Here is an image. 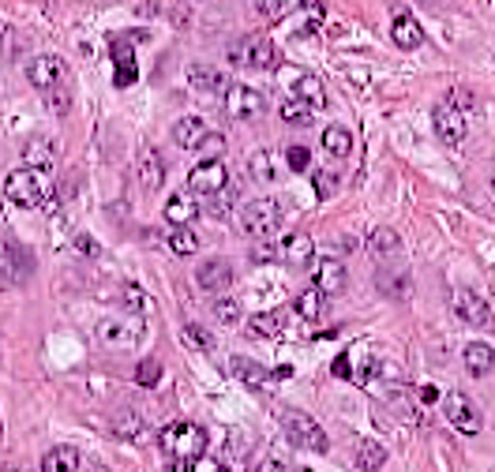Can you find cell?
Listing matches in <instances>:
<instances>
[{
    "instance_id": "cell-1",
    "label": "cell",
    "mask_w": 495,
    "mask_h": 472,
    "mask_svg": "<svg viewBox=\"0 0 495 472\" xmlns=\"http://www.w3.org/2000/svg\"><path fill=\"white\" fill-rule=\"evenodd\" d=\"M49 196H53V184H49L46 169L23 165V169H15V173H8V180H4V199H8L12 206L34 210V206L46 203Z\"/></svg>"
},
{
    "instance_id": "cell-2",
    "label": "cell",
    "mask_w": 495,
    "mask_h": 472,
    "mask_svg": "<svg viewBox=\"0 0 495 472\" xmlns=\"http://www.w3.org/2000/svg\"><path fill=\"white\" fill-rule=\"evenodd\" d=\"M158 446L165 450V458L177 461H196L199 454H207V432L191 420H173L158 432Z\"/></svg>"
},
{
    "instance_id": "cell-3",
    "label": "cell",
    "mask_w": 495,
    "mask_h": 472,
    "mask_svg": "<svg viewBox=\"0 0 495 472\" xmlns=\"http://www.w3.org/2000/svg\"><path fill=\"white\" fill-rule=\"evenodd\" d=\"M233 64L248 72H274L278 68V46L270 34H248L233 46Z\"/></svg>"
},
{
    "instance_id": "cell-4",
    "label": "cell",
    "mask_w": 495,
    "mask_h": 472,
    "mask_svg": "<svg viewBox=\"0 0 495 472\" xmlns=\"http://www.w3.org/2000/svg\"><path fill=\"white\" fill-rule=\"evenodd\" d=\"M278 229H282V206L274 199H255L241 210V232L252 240H267Z\"/></svg>"
},
{
    "instance_id": "cell-5",
    "label": "cell",
    "mask_w": 495,
    "mask_h": 472,
    "mask_svg": "<svg viewBox=\"0 0 495 472\" xmlns=\"http://www.w3.org/2000/svg\"><path fill=\"white\" fill-rule=\"evenodd\" d=\"M282 432H286V439L296 446V450H308V454H323L327 450V432L308 416V413H296V409H289L286 416H282Z\"/></svg>"
},
{
    "instance_id": "cell-6",
    "label": "cell",
    "mask_w": 495,
    "mask_h": 472,
    "mask_svg": "<svg viewBox=\"0 0 495 472\" xmlns=\"http://www.w3.org/2000/svg\"><path fill=\"white\" fill-rule=\"evenodd\" d=\"M143 334H146L143 315H105L102 323H98V337L105 341V345H113V349L139 345Z\"/></svg>"
},
{
    "instance_id": "cell-7",
    "label": "cell",
    "mask_w": 495,
    "mask_h": 472,
    "mask_svg": "<svg viewBox=\"0 0 495 472\" xmlns=\"http://www.w3.org/2000/svg\"><path fill=\"white\" fill-rule=\"evenodd\" d=\"M222 94H225V113L233 120L252 124V120H260L267 113V98L255 87H248V83H233V87H225Z\"/></svg>"
},
{
    "instance_id": "cell-8",
    "label": "cell",
    "mask_w": 495,
    "mask_h": 472,
    "mask_svg": "<svg viewBox=\"0 0 495 472\" xmlns=\"http://www.w3.org/2000/svg\"><path fill=\"white\" fill-rule=\"evenodd\" d=\"M27 79H31V87L34 91H53V87H64L68 83V64H64L57 53H41L27 64Z\"/></svg>"
},
{
    "instance_id": "cell-9",
    "label": "cell",
    "mask_w": 495,
    "mask_h": 472,
    "mask_svg": "<svg viewBox=\"0 0 495 472\" xmlns=\"http://www.w3.org/2000/svg\"><path fill=\"white\" fill-rule=\"evenodd\" d=\"M222 188H229V169H225L222 158H203L188 173V191H191V196L207 199V196H214V191H222Z\"/></svg>"
},
{
    "instance_id": "cell-10",
    "label": "cell",
    "mask_w": 495,
    "mask_h": 472,
    "mask_svg": "<svg viewBox=\"0 0 495 472\" xmlns=\"http://www.w3.org/2000/svg\"><path fill=\"white\" fill-rule=\"evenodd\" d=\"M443 409H446V420H450V427L455 432H462V435H481V409L473 405L465 394H446L443 398Z\"/></svg>"
},
{
    "instance_id": "cell-11",
    "label": "cell",
    "mask_w": 495,
    "mask_h": 472,
    "mask_svg": "<svg viewBox=\"0 0 495 472\" xmlns=\"http://www.w3.org/2000/svg\"><path fill=\"white\" fill-rule=\"evenodd\" d=\"M432 124H436V135L446 143V146H458L462 139H465V132H469V124H465V113L458 109V105H450V101H443V105H436V113H432Z\"/></svg>"
},
{
    "instance_id": "cell-12",
    "label": "cell",
    "mask_w": 495,
    "mask_h": 472,
    "mask_svg": "<svg viewBox=\"0 0 495 472\" xmlns=\"http://www.w3.org/2000/svg\"><path fill=\"white\" fill-rule=\"evenodd\" d=\"M196 285L203 293H225L233 285V267L225 259H207L196 267Z\"/></svg>"
},
{
    "instance_id": "cell-13",
    "label": "cell",
    "mask_w": 495,
    "mask_h": 472,
    "mask_svg": "<svg viewBox=\"0 0 495 472\" xmlns=\"http://www.w3.org/2000/svg\"><path fill=\"white\" fill-rule=\"evenodd\" d=\"M455 308H458V315L465 319V323H473V327H488L491 323V304L481 293H473V289H458L455 293Z\"/></svg>"
},
{
    "instance_id": "cell-14",
    "label": "cell",
    "mask_w": 495,
    "mask_h": 472,
    "mask_svg": "<svg viewBox=\"0 0 495 472\" xmlns=\"http://www.w3.org/2000/svg\"><path fill=\"white\" fill-rule=\"evenodd\" d=\"M346 282H349V274H346V263L341 259H319V267H315V289H323L327 296H338L341 289H346Z\"/></svg>"
},
{
    "instance_id": "cell-15",
    "label": "cell",
    "mask_w": 495,
    "mask_h": 472,
    "mask_svg": "<svg viewBox=\"0 0 495 472\" xmlns=\"http://www.w3.org/2000/svg\"><path fill=\"white\" fill-rule=\"evenodd\" d=\"M368 251H372L376 263H391V259H398V255H402V236L391 225H379L368 236Z\"/></svg>"
},
{
    "instance_id": "cell-16",
    "label": "cell",
    "mask_w": 495,
    "mask_h": 472,
    "mask_svg": "<svg viewBox=\"0 0 495 472\" xmlns=\"http://www.w3.org/2000/svg\"><path fill=\"white\" fill-rule=\"evenodd\" d=\"M391 41L398 49H417L420 41H424V31H420V23L409 12H394V19H391Z\"/></svg>"
},
{
    "instance_id": "cell-17",
    "label": "cell",
    "mask_w": 495,
    "mask_h": 472,
    "mask_svg": "<svg viewBox=\"0 0 495 472\" xmlns=\"http://www.w3.org/2000/svg\"><path fill=\"white\" fill-rule=\"evenodd\" d=\"M196 218H199V203H196L191 191H177V196H169V203H165V222L169 225H191Z\"/></svg>"
},
{
    "instance_id": "cell-18",
    "label": "cell",
    "mask_w": 495,
    "mask_h": 472,
    "mask_svg": "<svg viewBox=\"0 0 495 472\" xmlns=\"http://www.w3.org/2000/svg\"><path fill=\"white\" fill-rule=\"evenodd\" d=\"M293 98H296V101H305L312 113L327 109V87H323V79H319V75H300V79L293 83Z\"/></svg>"
},
{
    "instance_id": "cell-19",
    "label": "cell",
    "mask_w": 495,
    "mask_h": 472,
    "mask_svg": "<svg viewBox=\"0 0 495 472\" xmlns=\"http://www.w3.org/2000/svg\"><path fill=\"white\" fill-rule=\"evenodd\" d=\"M188 87L199 91V94H222L225 91V75L210 64H191L188 68Z\"/></svg>"
},
{
    "instance_id": "cell-20",
    "label": "cell",
    "mask_w": 495,
    "mask_h": 472,
    "mask_svg": "<svg viewBox=\"0 0 495 472\" xmlns=\"http://www.w3.org/2000/svg\"><path fill=\"white\" fill-rule=\"evenodd\" d=\"M312 236L308 232H293V236H286L282 244H278V259H286L289 267H305V263H312Z\"/></svg>"
},
{
    "instance_id": "cell-21",
    "label": "cell",
    "mask_w": 495,
    "mask_h": 472,
    "mask_svg": "<svg viewBox=\"0 0 495 472\" xmlns=\"http://www.w3.org/2000/svg\"><path fill=\"white\" fill-rule=\"evenodd\" d=\"M136 173H139L143 191H158V188L165 184V162H162L158 150H146V154H139Z\"/></svg>"
},
{
    "instance_id": "cell-22",
    "label": "cell",
    "mask_w": 495,
    "mask_h": 472,
    "mask_svg": "<svg viewBox=\"0 0 495 472\" xmlns=\"http://www.w3.org/2000/svg\"><path fill=\"white\" fill-rule=\"evenodd\" d=\"M462 360H465V371H469L473 379H488V375H491V363H495L488 341H469L465 353H462Z\"/></svg>"
},
{
    "instance_id": "cell-23",
    "label": "cell",
    "mask_w": 495,
    "mask_h": 472,
    "mask_svg": "<svg viewBox=\"0 0 495 472\" xmlns=\"http://www.w3.org/2000/svg\"><path fill=\"white\" fill-rule=\"evenodd\" d=\"M207 132H210V127H207L203 117H181V120L173 124V143H177L181 150H196Z\"/></svg>"
},
{
    "instance_id": "cell-24",
    "label": "cell",
    "mask_w": 495,
    "mask_h": 472,
    "mask_svg": "<svg viewBox=\"0 0 495 472\" xmlns=\"http://www.w3.org/2000/svg\"><path fill=\"white\" fill-rule=\"evenodd\" d=\"M23 162L31 165V169H53V162H57V143L49 139V135H34L27 146H23Z\"/></svg>"
},
{
    "instance_id": "cell-25",
    "label": "cell",
    "mask_w": 495,
    "mask_h": 472,
    "mask_svg": "<svg viewBox=\"0 0 495 472\" xmlns=\"http://www.w3.org/2000/svg\"><path fill=\"white\" fill-rule=\"evenodd\" d=\"M79 465H83V454L75 446H53L46 458H41V472H79Z\"/></svg>"
},
{
    "instance_id": "cell-26",
    "label": "cell",
    "mask_w": 495,
    "mask_h": 472,
    "mask_svg": "<svg viewBox=\"0 0 495 472\" xmlns=\"http://www.w3.org/2000/svg\"><path fill=\"white\" fill-rule=\"evenodd\" d=\"M293 311L300 315V319H305V323H319V319H323V311H327V293H323V289H305V293H300L296 300H293Z\"/></svg>"
},
{
    "instance_id": "cell-27",
    "label": "cell",
    "mask_w": 495,
    "mask_h": 472,
    "mask_svg": "<svg viewBox=\"0 0 495 472\" xmlns=\"http://www.w3.org/2000/svg\"><path fill=\"white\" fill-rule=\"evenodd\" d=\"M233 375L241 382H248V386H255V390H267L270 379H274V371H267L263 363H255L248 356H233Z\"/></svg>"
},
{
    "instance_id": "cell-28",
    "label": "cell",
    "mask_w": 495,
    "mask_h": 472,
    "mask_svg": "<svg viewBox=\"0 0 495 472\" xmlns=\"http://www.w3.org/2000/svg\"><path fill=\"white\" fill-rule=\"evenodd\" d=\"M323 150H327L331 158H349L353 154V135H349V127H341V124H331V127H323Z\"/></svg>"
},
{
    "instance_id": "cell-29",
    "label": "cell",
    "mask_w": 495,
    "mask_h": 472,
    "mask_svg": "<svg viewBox=\"0 0 495 472\" xmlns=\"http://www.w3.org/2000/svg\"><path fill=\"white\" fill-rule=\"evenodd\" d=\"M248 330L255 337H278L282 334V311H255L248 319Z\"/></svg>"
},
{
    "instance_id": "cell-30",
    "label": "cell",
    "mask_w": 495,
    "mask_h": 472,
    "mask_svg": "<svg viewBox=\"0 0 495 472\" xmlns=\"http://www.w3.org/2000/svg\"><path fill=\"white\" fill-rule=\"evenodd\" d=\"M248 173H252V180H255V184H274L278 169H274L270 150H255V154L248 158Z\"/></svg>"
},
{
    "instance_id": "cell-31",
    "label": "cell",
    "mask_w": 495,
    "mask_h": 472,
    "mask_svg": "<svg viewBox=\"0 0 495 472\" xmlns=\"http://www.w3.org/2000/svg\"><path fill=\"white\" fill-rule=\"evenodd\" d=\"M383 461H386V450H383L376 439H360V442H357V465H360V468L376 472V468H383Z\"/></svg>"
},
{
    "instance_id": "cell-32",
    "label": "cell",
    "mask_w": 495,
    "mask_h": 472,
    "mask_svg": "<svg viewBox=\"0 0 495 472\" xmlns=\"http://www.w3.org/2000/svg\"><path fill=\"white\" fill-rule=\"evenodd\" d=\"M169 251L173 255H196L199 251V236L191 232V225H173V232H169Z\"/></svg>"
},
{
    "instance_id": "cell-33",
    "label": "cell",
    "mask_w": 495,
    "mask_h": 472,
    "mask_svg": "<svg viewBox=\"0 0 495 472\" xmlns=\"http://www.w3.org/2000/svg\"><path fill=\"white\" fill-rule=\"evenodd\" d=\"M113 53H117V87H132L136 83V60H132V53H128V41L120 46H113Z\"/></svg>"
},
{
    "instance_id": "cell-34",
    "label": "cell",
    "mask_w": 495,
    "mask_h": 472,
    "mask_svg": "<svg viewBox=\"0 0 495 472\" xmlns=\"http://www.w3.org/2000/svg\"><path fill=\"white\" fill-rule=\"evenodd\" d=\"M278 117H282L286 124H300V127H308V124H312V109H308L305 101H296V98L282 101V109H278Z\"/></svg>"
},
{
    "instance_id": "cell-35",
    "label": "cell",
    "mask_w": 495,
    "mask_h": 472,
    "mask_svg": "<svg viewBox=\"0 0 495 472\" xmlns=\"http://www.w3.org/2000/svg\"><path fill=\"white\" fill-rule=\"evenodd\" d=\"M146 424L139 420V416H132V413H124L120 420H117V435L120 439H132V442H146Z\"/></svg>"
},
{
    "instance_id": "cell-36",
    "label": "cell",
    "mask_w": 495,
    "mask_h": 472,
    "mask_svg": "<svg viewBox=\"0 0 495 472\" xmlns=\"http://www.w3.org/2000/svg\"><path fill=\"white\" fill-rule=\"evenodd\" d=\"M214 319H218V323H225V327H236V323H241V300L222 296L218 304H214Z\"/></svg>"
},
{
    "instance_id": "cell-37",
    "label": "cell",
    "mask_w": 495,
    "mask_h": 472,
    "mask_svg": "<svg viewBox=\"0 0 495 472\" xmlns=\"http://www.w3.org/2000/svg\"><path fill=\"white\" fill-rule=\"evenodd\" d=\"M312 184H315V196L319 199H331L334 191H338V173H331V169H315Z\"/></svg>"
},
{
    "instance_id": "cell-38",
    "label": "cell",
    "mask_w": 495,
    "mask_h": 472,
    "mask_svg": "<svg viewBox=\"0 0 495 472\" xmlns=\"http://www.w3.org/2000/svg\"><path fill=\"white\" fill-rule=\"evenodd\" d=\"M124 300H128V308H132L136 315H146V311H150V296H146L136 282H128V285H124Z\"/></svg>"
},
{
    "instance_id": "cell-39",
    "label": "cell",
    "mask_w": 495,
    "mask_h": 472,
    "mask_svg": "<svg viewBox=\"0 0 495 472\" xmlns=\"http://www.w3.org/2000/svg\"><path fill=\"white\" fill-rule=\"evenodd\" d=\"M158 379H162V363L158 360H143L136 368V382L139 386H158Z\"/></svg>"
},
{
    "instance_id": "cell-40",
    "label": "cell",
    "mask_w": 495,
    "mask_h": 472,
    "mask_svg": "<svg viewBox=\"0 0 495 472\" xmlns=\"http://www.w3.org/2000/svg\"><path fill=\"white\" fill-rule=\"evenodd\" d=\"M46 101H49V113H53V117H64V113L72 109V98H68V91H64V87L46 91Z\"/></svg>"
},
{
    "instance_id": "cell-41",
    "label": "cell",
    "mask_w": 495,
    "mask_h": 472,
    "mask_svg": "<svg viewBox=\"0 0 495 472\" xmlns=\"http://www.w3.org/2000/svg\"><path fill=\"white\" fill-rule=\"evenodd\" d=\"M196 150H199L203 158H222V154H225V139H222L218 132H207V135H203V143H199Z\"/></svg>"
},
{
    "instance_id": "cell-42",
    "label": "cell",
    "mask_w": 495,
    "mask_h": 472,
    "mask_svg": "<svg viewBox=\"0 0 495 472\" xmlns=\"http://www.w3.org/2000/svg\"><path fill=\"white\" fill-rule=\"evenodd\" d=\"M286 162H289L293 173H305V169L312 165V150L308 146H289L286 150Z\"/></svg>"
},
{
    "instance_id": "cell-43",
    "label": "cell",
    "mask_w": 495,
    "mask_h": 472,
    "mask_svg": "<svg viewBox=\"0 0 495 472\" xmlns=\"http://www.w3.org/2000/svg\"><path fill=\"white\" fill-rule=\"evenodd\" d=\"M184 337H188L196 349H203V353H210V349H214V337H210L199 323H188V327H184Z\"/></svg>"
},
{
    "instance_id": "cell-44",
    "label": "cell",
    "mask_w": 495,
    "mask_h": 472,
    "mask_svg": "<svg viewBox=\"0 0 495 472\" xmlns=\"http://www.w3.org/2000/svg\"><path fill=\"white\" fill-rule=\"evenodd\" d=\"M188 472H222V461H214V458L199 454L196 461H188Z\"/></svg>"
},
{
    "instance_id": "cell-45",
    "label": "cell",
    "mask_w": 495,
    "mask_h": 472,
    "mask_svg": "<svg viewBox=\"0 0 495 472\" xmlns=\"http://www.w3.org/2000/svg\"><path fill=\"white\" fill-rule=\"evenodd\" d=\"M308 4H312V0H278L274 12L278 15H289V12H300V8H308Z\"/></svg>"
},
{
    "instance_id": "cell-46",
    "label": "cell",
    "mask_w": 495,
    "mask_h": 472,
    "mask_svg": "<svg viewBox=\"0 0 495 472\" xmlns=\"http://www.w3.org/2000/svg\"><path fill=\"white\" fill-rule=\"evenodd\" d=\"M252 259H255V263H267V259H278V248H274V244H260V248H255V255H252Z\"/></svg>"
},
{
    "instance_id": "cell-47",
    "label": "cell",
    "mask_w": 495,
    "mask_h": 472,
    "mask_svg": "<svg viewBox=\"0 0 495 472\" xmlns=\"http://www.w3.org/2000/svg\"><path fill=\"white\" fill-rule=\"evenodd\" d=\"M79 251H83V255H98V244L87 240V236H79Z\"/></svg>"
},
{
    "instance_id": "cell-48",
    "label": "cell",
    "mask_w": 495,
    "mask_h": 472,
    "mask_svg": "<svg viewBox=\"0 0 495 472\" xmlns=\"http://www.w3.org/2000/svg\"><path fill=\"white\" fill-rule=\"evenodd\" d=\"M165 472H188V461H177V458H169V461H165Z\"/></svg>"
},
{
    "instance_id": "cell-49",
    "label": "cell",
    "mask_w": 495,
    "mask_h": 472,
    "mask_svg": "<svg viewBox=\"0 0 495 472\" xmlns=\"http://www.w3.org/2000/svg\"><path fill=\"white\" fill-rule=\"evenodd\" d=\"M420 398H424V401H436L439 390H436V386H420Z\"/></svg>"
},
{
    "instance_id": "cell-50",
    "label": "cell",
    "mask_w": 495,
    "mask_h": 472,
    "mask_svg": "<svg viewBox=\"0 0 495 472\" xmlns=\"http://www.w3.org/2000/svg\"><path fill=\"white\" fill-rule=\"evenodd\" d=\"M260 472H286V468H282V465H278V461H267V465H263Z\"/></svg>"
},
{
    "instance_id": "cell-51",
    "label": "cell",
    "mask_w": 495,
    "mask_h": 472,
    "mask_svg": "<svg viewBox=\"0 0 495 472\" xmlns=\"http://www.w3.org/2000/svg\"><path fill=\"white\" fill-rule=\"evenodd\" d=\"M91 472H110V468H105V465H91Z\"/></svg>"
}]
</instances>
